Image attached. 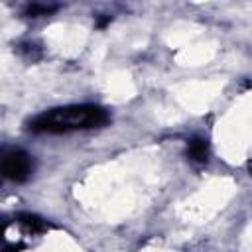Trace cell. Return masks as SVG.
<instances>
[{"instance_id":"obj_4","label":"cell","mask_w":252,"mask_h":252,"mask_svg":"<svg viewBox=\"0 0 252 252\" xmlns=\"http://www.w3.org/2000/svg\"><path fill=\"white\" fill-rule=\"evenodd\" d=\"M18 222L22 224V226H26L28 230H32V232H41V230H45V220H41L39 217H35V215H20L18 217Z\"/></svg>"},{"instance_id":"obj_3","label":"cell","mask_w":252,"mask_h":252,"mask_svg":"<svg viewBox=\"0 0 252 252\" xmlns=\"http://www.w3.org/2000/svg\"><path fill=\"white\" fill-rule=\"evenodd\" d=\"M187 156H189V159H193L197 163H205L209 159V144H207V140L199 138V136L191 138L189 144H187Z\"/></svg>"},{"instance_id":"obj_5","label":"cell","mask_w":252,"mask_h":252,"mask_svg":"<svg viewBox=\"0 0 252 252\" xmlns=\"http://www.w3.org/2000/svg\"><path fill=\"white\" fill-rule=\"evenodd\" d=\"M57 6H45V4H32L26 8V16L30 18H39V16H49L51 12H55Z\"/></svg>"},{"instance_id":"obj_1","label":"cell","mask_w":252,"mask_h":252,"mask_svg":"<svg viewBox=\"0 0 252 252\" xmlns=\"http://www.w3.org/2000/svg\"><path fill=\"white\" fill-rule=\"evenodd\" d=\"M110 120L108 112L94 104H69L45 110L28 122V130L35 134H63L73 130L100 128Z\"/></svg>"},{"instance_id":"obj_2","label":"cell","mask_w":252,"mask_h":252,"mask_svg":"<svg viewBox=\"0 0 252 252\" xmlns=\"http://www.w3.org/2000/svg\"><path fill=\"white\" fill-rule=\"evenodd\" d=\"M33 161L24 150H2L0 152V173L12 181H26L32 173Z\"/></svg>"}]
</instances>
